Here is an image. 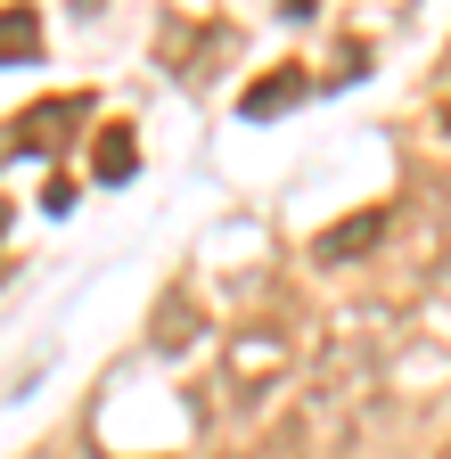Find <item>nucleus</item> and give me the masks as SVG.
<instances>
[{"instance_id":"obj_10","label":"nucleus","mask_w":451,"mask_h":459,"mask_svg":"<svg viewBox=\"0 0 451 459\" xmlns=\"http://www.w3.org/2000/svg\"><path fill=\"white\" fill-rule=\"evenodd\" d=\"M443 459H451V443H443Z\"/></svg>"},{"instance_id":"obj_8","label":"nucleus","mask_w":451,"mask_h":459,"mask_svg":"<svg viewBox=\"0 0 451 459\" xmlns=\"http://www.w3.org/2000/svg\"><path fill=\"white\" fill-rule=\"evenodd\" d=\"M74 197H82V181H74V172H58V181H49V197H41V205H49V213H66Z\"/></svg>"},{"instance_id":"obj_4","label":"nucleus","mask_w":451,"mask_h":459,"mask_svg":"<svg viewBox=\"0 0 451 459\" xmlns=\"http://www.w3.org/2000/svg\"><path fill=\"white\" fill-rule=\"evenodd\" d=\"M304 91H312L304 66H271L263 82L239 91V115H247V124H263V115H288V107H304Z\"/></svg>"},{"instance_id":"obj_9","label":"nucleus","mask_w":451,"mask_h":459,"mask_svg":"<svg viewBox=\"0 0 451 459\" xmlns=\"http://www.w3.org/2000/svg\"><path fill=\"white\" fill-rule=\"evenodd\" d=\"M443 132H451V91H443Z\"/></svg>"},{"instance_id":"obj_2","label":"nucleus","mask_w":451,"mask_h":459,"mask_svg":"<svg viewBox=\"0 0 451 459\" xmlns=\"http://www.w3.org/2000/svg\"><path fill=\"white\" fill-rule=\"evenodd\" d=\"M82 115H91V91H58V99H33V107L17 115V124L0 132V164H9V156H58V148H66V132L82 124Z\"/></svg>"},{"instance_id":"obj_1","label":"nucleus","mask_w":451,"mask_h":459,"mask_svg":"<svg viewBox=\"0 0 451 459\" xmlns=\"http://www.w3.org/2000/svg\"><path fill=\"white\" fill-rule=\"evenodd\" d=\"M288 377H296V328H279V320H247L239 336H221V394H230L239 411L271 402Z\"/></svg>"},{"instance_id":"obj_7","label":"nucleus","mask_w":451,"mask_h":459,"mask_svg":"<svg viewBox=\"0 0 451 459\" xmlns=\"http://www.w3.org/2000/svg\"><path fill=\"white\" fill-rule=\"evenodd\" d=\"M25 57H41V17L25 9H0V66H25Z\"/></svg>"},{"instance_id":"obj_5","label":"nucleus","mask_w":451,"mask_h":459,"mask_svg":"<svg viewBox=\"0 0 451 459\" xmlns=\"http://www.w3.org/2000/svg\"><path fill=\"white\" fill-rule=\"evenodd\" d=\"M91 172H99V181H132V172H140V140H132V124L91 132Z\"/></svg>"},{"instance_id":"obj_6","label":"nucleus","mask_w":451,"mask_h":459,"mask_svg":"<svg viewBox=\"0 0 451 459\" xmlns=\"http://www.w3.org/2000/svg\"><path fill=\"white\" fill-rule=\"evenodd\" d=\"M189 312H205V304H197V287L181 279L173 296L156 304V320H148V336H156V353H181V344H189Z\"/></svg>"},{"instance_id":"obj_3","label":"nucleus","mask_w":451,"mask_h":459,"mask_svg":"<svg viewBox=\"0 0 451 459\" xmlns=\"http://www.w3.org/2000/svg\"><path fill=\"white\" fill-rule=\"evenodd\" d=\"M386 238H394V205H361V213H345V221H328L320 238H312V263H320V271H345V263L377 255Z\"/></svg>"}]
</instances>
